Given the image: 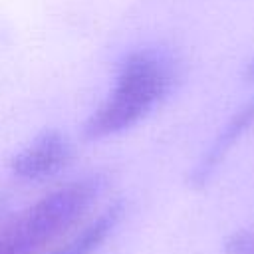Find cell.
<instances>
[{"label":"cell","mask_w":254,"mask_h":254,"mask_svg":"<svg viewBox=\"0 0 254 254\" xmlns=\"http://www.w3.org/2000/svg\"><path fill=\"white\" fill-rule=\"evenodd\" d=\"M177 77V62L165 50L143 48L127 54L111 91L85 119L83 139L101 141L131 129L171 93Z\"/></svg>","instance_id":"cell-1"},{"label":"cell","mask_w":254,"mask_h":254,"mask_svg":"<svg viewBox=\"0 0 254 254\" xmlns=\"http://www.w3.org/2000/svg\"><path fill=\"white\" fill-rule=\"evenodd\" d=\"M105 185L103 175L91 173L44 194L0 232V254H38L89 210Z\"/></svg>","instance_id":"cell-2"},{"label":"cell","mask_w":254,"mask_h":254,"mask_svg":"<svg viewBox=\"0 0 254 254\" xmlns=\"http://www.w3.org/2000/svg\"><path fill=\"white\" fill-rule=\"evenodd\" d=\"M71 153V143L62 131L46 129L10 159V171L20 181H46L67 167Z\"/></svg>","instance_id":"cell-3"},{"label":"cell","mask_w":254,"mask_h":254,"mask_svg":"<svg viewBox=\"0 0 254 254\" xmlns=\"http://www.w3.org/2000/svg\"><path fill=\"white\" fill-rule=\"evenodd\" d=\"M252 125H254V97H250L246 103H242L228 117V121L222 125V129L218 131V135L212 139V143L208 145V149L202 153V157L192 167V171L189 175L190 185L192 187L206 185L208 179L212 177V173L218 169V165L228 155V151L240 141V137L244 133L250 131Z\"/></svg>","instance_id":"cell-4"},{"label":"cell","mask_w":254,"mask_h":254,"mask_svg":"<svg viewBox=\"0 0 254 254\" xmlns=\"http://www.w3.org/2000/svg\"><path fill=\"white\" fill-rule=\"evenodd\" d=\"M125 214V202L115 200L107 204L93 220H89L77 234H73L64 246L56 248L50 254H95L103 242L113 234L117 224Z\"/></svg>","instance_id":"cell-5"}]
</instances>
